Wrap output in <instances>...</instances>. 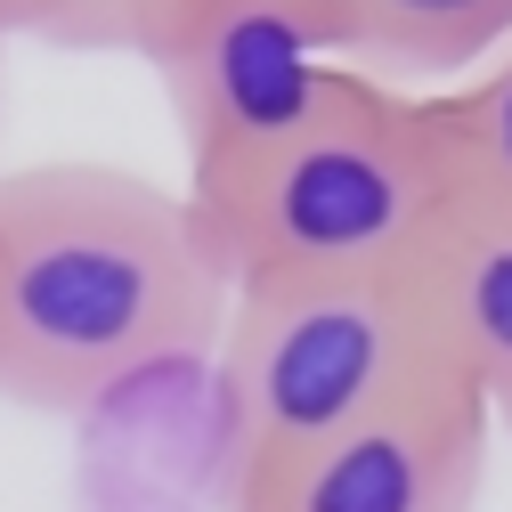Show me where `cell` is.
<instances>
[{"label":"cell","instance_id":"5","mask_svg":"<svg viewBox=\"0 0 512 512\" xmlns=\"http://www.w3.org/2000/svg\"><path fill=\"white\" fill-rule=\"evenodd\" d=\"M496 415L472 374H431L366 423L220 488L228 512H472L488 488Z\"/></svg>","mask_w":512,"mask_h":512},{"label":"cell","instance_id":"3","mask_svg":"<svg viewBox=\"0 0 512 512\" xmlns=\"http://www.w3.org/2000/svg\"><path fill=\"white\" fill-rule=\"evenodd\" d=\"M212 366H220V488H228L366 423L374 407L407 399L415 382L447 374L456 358L439 342L431 293L407 252L391 269L236 285Z\"/></svg>","mask_w":512,"mask_h":512},{"label":"cell","instance_id":"9","mask_svg":"<svg viewBox=\"0 0 512 512\" xmlns=\"http://www.w3.org/2000/svg\"><path fill=\"white\" fill-rule=\"evenodd\" d=\"M196 0H25V33L57 49H122L147 57Z\"/></svg>","mask_w":512,"mask_h":512},{"label":"cell","instance_id":"8","mask_svg":"<svg viewBox=\"0 0 512 512\" xmlns=\"http://www.w3.org/2000/svg\"><path fill=\"white\" fill-rule=\"evenodd\" d=\"M447 155H456V187H480V196H512V49L488 57V66L456 90L431 98Z\"/></svg>","mask_w":512,"mask_h":512},{"label":"cell","instance_id":"6","mask_svg":"<svg viewBox=\"0 0 512 512\" xmlns=\"http://www.w3.org/2000/svg\"><path fill=\"white\" fill-rule=\"evenodd\" d=\"M415 277L456 374H472L496 431L512 439V196L456 187L415 244Z\"/></svg>","mask_w":512,"mask_h":512},{"label":"cell","instance_id":"1","mask_svg":"<svg viewBox=\"0 0 512 512\" xmlns=\"http://www.w3.org/2000/svg\"><path fill=\"white\" fill-rule=\"evenodd\" d=\"M228 285L179 187L122 163L0 171V407L82 415L212 358Z\"/></svg>","mask_w":512,"mask_h":512},{"label":"cell","instance_id":"10","mask_svg":"<svg viewBox=\"0 0 512 512\" xmlns=\"http://www.w3.org/2000/svg\"><path fill=\"white\" fill-rule=\"evenodd\" d=\"M277 9L326 49V57H342L350 66V41H358V17H366V0H277Z\"/></svg>","mask_w":512,"mask_h":512},{"label":"cell","instance_id":"11","mask_svg":"<svg viewBox=\"0 0 512 512\" xmlns=\"http://www.w3.org/2000/svg\"><path fill=\"white\" fill-rule=\"evenodd\" d=\"M25 33V0H0V41H17Z\"/></svg>","mask_w":512,"mask_h":512},{"label":"cell","instance_id":"2","mask_svg":"<svg viewBox=\"0 0 512 512\" xmlns=\"http://www.w3.org/2000/svg\"><path fill=\"white\" fill-rule=\"evenodd\" d=\"M447 196H456V155H447L431 98L382 90L350 66L285 147L187 196V212H196L220 285L236 293L269 277L391 269L423 244Z\"/></svg>","mask_w":512,"mask_h":512},{"label":"cell","instance_id":"12","mask_svg":"<svg viewBox=\"0 0 512 512\" xmlns=\"http://www.w3.org/2000/svg\"><path fill=\"white\" fill-rule=\"evenodd\" d=\"M0 90H9V41H0Z\"/></svg>","mask_w":512,"mask_h":512},{"label":"cell","instance_id":"4","mask_svg":"<svg viewBox=\"0 0 512 512\" xmlns=\"http://www.w3.org/2000/svg\"><path fill=\"white\" fill-rule=\"evenodd\" d=\"M147 74L163 82L179 122L187 196H204L269 147H285L350 66L317 49L277 0H196L147 49Z\"/></svg>","mask_w":512,"mask_h":512},{"label":"cell","instance_id":"7","mask_svg":"<svg viewBox=\"0 0 512 512\" xmlns=\"http://www.w3.org/2000/svg\"><path fill=\"white\" fill-rule=\"evenodd\" d=\"M512 49V0H366L350 66L382 90L439 98Z\"/></svg>","mask_w":512,"mask_h":512}]
</instances>
